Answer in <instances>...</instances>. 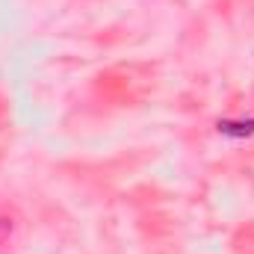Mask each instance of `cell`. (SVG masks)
<instances>
[{"label": "cell", "instance_id": "6da1fadb", "mask_svg": "<svg viewBox=\"0 0 254 254\" xmlns=\"http://www.w3.org/2000/svg\"><path fill=\"white\" fill-rule=\"evenodd\" d=\"M219 130L225 136H252L254 122H219Z\"/></svg>", "mask_w": 254, "mask_h": 254}]
</instances>
